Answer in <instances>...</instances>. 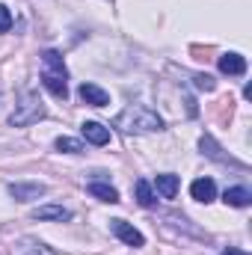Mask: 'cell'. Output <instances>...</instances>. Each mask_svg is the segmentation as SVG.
I'll return each mask as SVG.
<instances>
[{"label": "cell", "instance_id": "8", "mask_svg": "<svg viewBox=\"0 0 252 255\" xmlns=\"http://www.w3.org/2000/svg\"><path fill=\"white\" fill-rule=\"evenodd\" d=\"M33 220H39V223H65V220H71V211L63 208V205H42V208L33 211Z\"/></svg>", "mask_w": 252, "mask_h": 255}, {"label": "cell", "instance_id": "3", "mask_svg": "<svg viewBox=\"0 0 252 255\" xmlns=\"http://www.w3.org/2000/svg\"><path fill=\"white\" fill-rule=\"evenodd\" d=\"M39 119H45V104H42V98H39L36 92H27V95L15 104V110H12V116H9V125L27 128V125H33V122H39Z\"/></svg>", "mask_w": 252, "mask_h": 255}, {"label": "cell", "instance_id": "9", "mask_svg": "<svg viewBox=\"0 0 252 255\" xmlns=\"http://www.w3.org/2000/svg\"><path fill=\"white\" fill-rule=\"evenodd\" d=\"M45 193H48V187L39 184V181H33V184H9V196L18 199V202H36Z\"/></svg>", "mask_w": 252, "mask_h": 255}, {"label": "cell", "instance_id": "14", "mask_svg": "<svg viewBox=\"0 0 252 255\" xmlns=\"http://www.w3.org/2000/svg\"><path fill=\"white\" fill-rule=\"evenodd\" d=\"M223 202L232 205V208H247L252 202V193L247 187H229V190L223 193Z\"/></svg>", "mask_w": 252, "mask_h": 255}, {"label": "cell", "instance_id": "18", "mask_svg": "<svg viewBox=\"0 0 252 255\" xmlns=\"http://www.w3.org/2000/svg\"><path fill=\"white\" fill-rule=\"evenodd\" d=\"M193 80H196V86H199V89H205V92H214V89H217V83H214V77H211V74H196Z\"/></svg>", "mask_w": 252, "mask_h": 255}, {"label": "cell", "instance_id": "5", "mask_svg": "<svg viewBox=\"0 0 252 255\" xmlns=\"http://www.w3.org/2000/svg\"><path fill=\"white\" fill-rule=\"evenodd\" d=\"M9 255H57V253H54L48 244L36 241V238H21V241H15V244H12Z\"/></svg>", "mask_w": 252, "mask_h": 255}, {"label": "cell", "instance_id": "20", "mask_svg": "<svg viewBox=\"0 0 252 255\" xmlns=\"http://www.w3.org/2000/svg\"><path fill=\"white\" fill-rule=\"evenodd\" d=\"M220 255H247L244 250H235V247H229V250H223Z\"/></svg>", "mask_w": 252, "mask_h": 255}, {"label": "cell", "instance_id": "4", "mask_svg": "<svg viewBox=\"0 0 252 255\" xmlns=\"http://www.w3.org/2000/svg\"><path fill=\"white\" fill-rule=\"evenodd\" d=\"M110 232L122 241V244H127V247H142L145 244V238H142V232H136L130 223H125V220H110Z\"/></svg>", "mask_w": 252, "mask_h": 255}, {"label": "cell", "instance_id": "17", "mask_svg": "<svg viewBox=\"0 0 252 255\" xmlns=\"http://www.w3.org/2000/svg\"><path fill=\"white\" fill-rule=\"evenodd\" d=\"M57 148L65 151V154H83L86 148H83V142L80 139H74V136H57Z\"/></svg>", "mask_w": 252, "mask_h": 255}, {"label": "cell", "instance_id": "1", "mask_svg": "<svg viewBox=\"0 0 252 255\" xmlns=\"http://www.w3.org/2000/svg\"><path fill=\"white\" fill-rule=\"evenodd\" d=\"M113 128H119L125 133H151V130H163V119L151 107L130 104L113 119Z\"/></svg>", "mask_w": 252, "mask_h": 255}, {"label": "cell", "instance_id": "13", "mask_svg": "<svg viewBox=\"0 0 252 255\" xmlns=\"http://www.w3.org/2000/svg\"><path fill=\"white\" fill-rule=\"evenodd\" d=\"M154 187H157V193H160L163 199H175V196H178V187H181V181H178V175L163 172V175L154 178Z\"/></svg>", "mask_w": 252, "mask_h": 255}, {"label": "cell", "instance_id": "7", "mask_svg": "<svg viewBox=\"0 0 252 255\" xmlns=\"http://www.w3.org/2000/svg\"><path fill=\"white\" fill-rule=\"evenodd\" d=\"M77 95H80V101L89 104V107H107V104H110V95H107L101 86H95V83H80Z\"/></svg>", "mask_w": 252, "mask_h": 255}, {"label": "cell", "instance_id": "15", "mask_svg": "<svg viewBox=\"0 0 252 255\" xmlns=\"http://www.w3.org/2000/svg\"><path fill=\"white\" fill-rule=\"evenodd\" d=\"M89 193H92L95 199H101V202H110V205L119 202V190L110 187V184H104V181H92V184H89Z\"/></svg>", "mask_w": 252, "mask_h": 255}, {"label": "cell", "instance_id": "6", "mask_svg": "<svg viewBox=\"0 0 252 255\" xmlns=\"http://www.w3.org/2000/svg\"><path fill=\"white\" fill-rule=\"evenodd\" d=\"M199 148H202V154H208L211 160H220V163H232V166H238V169H247V163H241V160H235V157H229V154H223V148L214 142V136H202L199 139Z\"/></svg>", "mask_w": 252, "mask_h": 255}, {"label": "cell", "instance_id": "10", "mask_svg": "<svg viewBox=\"0 0 252 255\" xmlns=\"http://www.w3.org/2000/svg\"><path fill=\"white\" fill-rule=\"evenodd\" d=\"M190 196L196 199V202H214L217 199V184H214V178H196L193 184H190Z\"/></svg>", "mask_w": 252, "mask_h": 255}, {"label": "cell", "instance_id": "2", "mask_svg": "<svg viewBox=\"0 0 252 255\" xmlns=\"http://www.w3.org/2000/svg\"><path fill=\"white\" fill-rule=\"evenodd\" d=\"M42 63H45V74H42V83H45V89L54 95V98H68V71H65L63 65V57L57 54V51H45L42 54Z\"/></svg>", "mask_w": 252, "mask_h": 255}, {"label": "cell", "instance_id": "19", "mask_svg": "<svg viewBox=\"0 0 252 255\" xmlns=\"http://www.w3.org/2000/svg\"><path fill=\"white\" fill-rule=\"evenodd\" d=\"M12 30V12L0 3V33H9Z\"/></svg>", "mask_w": 252, "mask_h": 255}, {"label": "cell", "instance_id": "11", "mask_svg": "<svg viewBox=\"0 0 252 255\" xmlns=\"http://www.w3.org/2000/svg\"><path fill=\"white\" fill-rule=\"evenodd\" d=\"M80 130H83L86 142H92V145H107L110 142V128H104L101 122H83Z\"/></svg>", "mask_w": 252, "mask_h": 255}, {"label": "cell", "instance_id": "16", "mask_svg": "<svg viewBox=\"0 0 252 255\" xmlns=\"http://www.w3.org/2000/svg\"><path fill=\"white\" fill-rule=\"evenodd\" d=\"M133 190H136V202H139L142 208H151V205H157V196H154V190H151V184H148L145 178H139Z\"/></svg>", "mask_w": 252, "mask_h": 255}, {"label": "cell", "instance_id": "12", "mask_svg": "<svg viewBox=\"0 0 252 255\" xmlns=\"http://www.w3.org/2000/svg\"><path fill=\"white\" fill-rule=\"evenodd\" d=\"M220 71L223 74H232V77H241V74H247V57H241V54H223L220 57Z\"/></svg>", "mask_w": 252, "mask_h": 255}]
</instances>
